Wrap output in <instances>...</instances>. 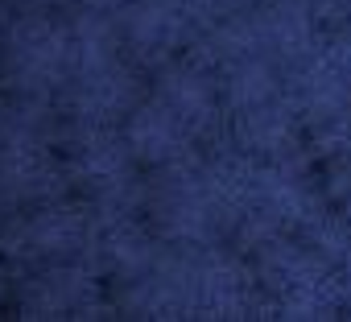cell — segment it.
<instances>
[{
  "label": "cell",
  "instance_id": "cell-1",
  "mask_svg": "<svg viewBox=\"0 0 351 322\" xmlns=\"http://www.w3.org/2000/svg\"><path fill=\"white\" fill-rule=\"evenodd\" d=\"M0 318H351V0H0Z\"/></svg>",
  "mask_w": 351,
  "mask_h": 322
}]
</instances>
